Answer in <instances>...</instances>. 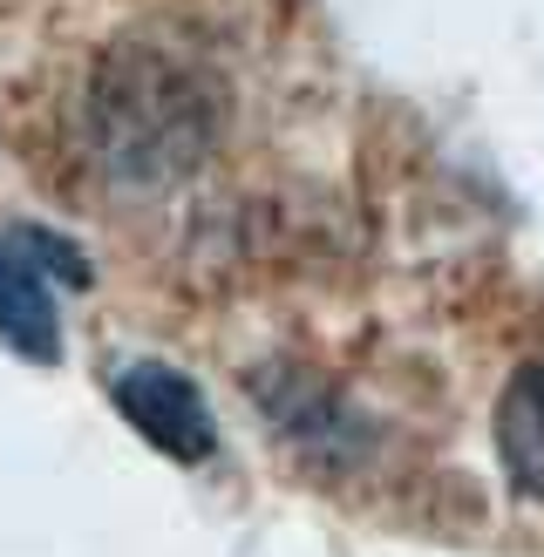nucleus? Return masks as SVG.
Returning a JSON list of instances; mask_svg holds the SVG:
<instances>
[{"label":"nucleus","instance_id":"7ed1b4c3","mask_svg":"<svg viewBox=\"0 0 544 557\" xmlns=\"http://www.w3.org/2000/svg\"><path fill=\"white\" fill-rule=\"evenodd\" d=\"M497 456L510 469V483L544 504V360H524L510 381H504V401H497Z\"/></svg>","mask_w":544,"mask_h":557},{"label":"nucleus","instance_id":"20e7f679","mask_svg":"<svg viewBox=\"0 0 544 557\" xmlns=\"http://www.w3.org/2000/svg\"><path fill=\"white\" fill-rule=\"evenodd\" d=\"M14 238H21L27 252H35V259L48 265V278H69V286H89V265L75 259V245H69V238H54V232H41V225H21Z\"/></svg>","mask_w":544,"mask_h":557},{"label":"nucleus","instance_id":"f03ea898","mask_svg":"<svg viewBox=\"0 0 544 557\" xmlns=\"http://www.w3.org/2000/svg\"><path fill=\"white\" fill-rule=\"evenodd\" d=\"M0 341L41 368L62 354V306L48 293V265L14 232L0 238Z\"/></svg>","mask_w":544,"mask_h":557},{"label":"nucleus","instance_id":"f257e3e1","mask_svg":"<svg viewBox=\"0 0 544 557\" xmlns=\"http://www.w3.org/2000/svg\"><path fill=\"white\" fill-rule=\"evenodd\" d=\"M109 395H116L123 422L150 442V449L177 456V462H205L218 449V422H211V401L198 395V381L163 368V360H123L109 374Z\"/></svg>","mask_w":544,"mask_h":557}]
</instances>
